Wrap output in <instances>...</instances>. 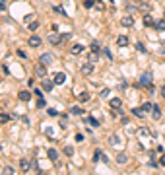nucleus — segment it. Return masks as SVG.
<instances>
[{
  "label": "nucleus",
  "mask_w": 165,
  "mask_h": 175,
  "mask_svg": "<svg viewBox=\"0 0 165 175\" xmlns=\"http://www.w3.org/2000/svg\"><path fill=\"white\" fill-rule=\"evenodd\" d=\"M68 37H70V33H64V35H57V33H52L51 37H49V43L57 47V45H60L62 41H66Z\"/></svg>",
  "instance_id": "obj_1"
},
{
  "label": "nucleus",
  "mask_w": 165,
  "mask_h": 175,
  "mask_svg": "<svg viewBox=\"0 0 165 175\" xmlns=\"http://www.w3.org/2000/svg\"><path fill=\"white\" fill-rule=\"evenodd\" d=\"M140 84L150 88V86H152V72H144V74L140 76Z\"/></svg>",
  "instance_id": "obj_2"
},
{
  "label": "nucleus",
  "mask_w": 165,
  "mask_h": 175,
  "mask_svg": "<svg viewBox=\"0 0 165 175\" xmlns=\"http://www.w3.org/2000/svg\"><path fill=\"white\" fill-rule=\"evenodd\" d=\"M109 142H111V146H113V148H117V150L122 148V138H121V134H113Z\"/></svg>",
  "instance_id": "obj_3"
},
{
  "label": "nucleus",
  "mask_w": 165,
  "mask_h": 175,
  "mask_svg": "<svg viewBox=\"0 0 165 175\" xmlns=\"http://www.w3.org/2000/svg\"><path fill=\"white\" fill-rule=\"evenodd\" d=\"M14 119H18V115H14V113H0V125H6L8 121H14Z\"/></svg>",
  "instance_id": "obj_4"
},
{
  "label": "nucleus",
  "mask_w": 165,
  "mask_h": 175,
  "mask_svg": "<svg viewBox=\"0 0 165 175\" xmlns=\"http://www.w3.org/2000/svg\"><path fill=\"white\" fill-rule=\"evenodd\" d=\"M109 105H111V109H113V111H119L122 107V99H121V97H113V99L109 101Z\"/></svg>",
  "instance_id": "obj_5"
},
{
  "label": "nucleus",
  "mask_w": 165,
  "mask_h": 175,
  "mask_svg": "<svg viewBox=\"0 0 165 175\" xmlns=\"http://www.w3.org/2000/svg\"><path fill=\"white\" fill-rule=\"evenodd\" d=\"M91 72H93V62H84L82 64V74L84 76H89V74H91Z\"/></svg>",
  "instance_id": "obj_6"
},
{
  "label": "nucleus",
  "mask_w": 165,
  "mask_h": 175,
  "mask_svg": "<svg viewBox=\"0 0 165 175\" xmlns=\"http://www.w3.org/2000/svg\"><path fill=\"white\" fill-rule=\"evenodd\" d=\"M41 88H43V91H52V88H55V82H52V80H47V78H43Z\"/></svg>",
  "instance_id": "obj_7"
},
{
  "label": "nucleus",
  "mask_w": 165,
  "mask_h": 175,
  "mask_svg": "<svg viewBox=\"0 0 165 175\" xmlns=\"http://www.w3.org/2000/svg\"><path fill=\"white\" fill-rule=\"evenodd\" d=\"M52 82H55V84H64V82H66V74H64V72H57V74H55V76H52Z\"/></svg>",
  "instance_id": "obj_8"
},
{
  "label": "nucleus",
  "mask_w": 165,
  "mask_h": 175,
  "mask_svg": "<svg viewBox=\"0 0 165 175\" xmlns=\"http://www.w3.org/2000/svg\"><path fill=\"white\" fill-rule=\"evenodd\" d=\"M41 43H43V39H41V37H37V35L29 37V41H27V45H29V47H33V49H37V47L41 45Z\"/></svg>",
  "instance_id": "obj_9"
},
{
  "label": "nucleus",
  "mask_w": 165,
  "mask_h": 175,
  "mask_svg": "<svg viewBox=\"0 0 165 175\" xmlns=\"http://www.w3.org/2000/svg\"><path fill=\"white\" fill-rule=\"evenodd\" d=\"M150 113H152V117L155 119V121H157V119H161V109H159V105L153 103V105H152V111H150Z\"/></svg>",
  "instance_id": "obj_10"
},
{
  "label": "nucleus",
  "mask_w": 165,
  "mask_h": 175,
  "mask_svg": "<svg viewBox=\"0 0 165 175\" xmlns=\"http://www.w3.org/2000/svg\"><path fill=\"white\" fill-rule=\"evenodd\" d=\"M19 169H21V171H29V169H31V162L26 160V158H23V160H19Z\"/></svg>",
  "instance_id": "obj_11"
},
{
  "label": "nucleus",
  "mask_w": 165,
  "mask_h": 175,
  "mask_svg": "<svg viewBox=\"0 0 165 175\" xmlns=\"http://www.w3.org/2000/svg\"><path fill=\"white\" fill-rule=\"evenodd\" d=\"M18 99H19V101H29V99H31V93H29L27 90H21L18 93Z\"/></svg>",
  "instance_id": "obj_12"
},
{
  "label": "nucleus",
  "mask_w": 165,
  "mask_h": 175,
  "mask_svg": "<svg viewBox=\"0 0 165 175\" xmlns=\"http://www.w3.org/2000/svg\"><path fill=\"white\" fill-rule=\"evenodd\" d=\"M144 26H146V27H153V26H155V19H153L150 14L144 16Z\"/></svg>",
  "instance_id": "obj_13"
},
{
  "label": "nucleus",
  "mask_w": 165,
  "mask_h": 175,
  "mask_svg": "<svg viewBox=\"0 0 165 175\" xmlns=\"http://www.w3.org/2000/svg\"><path fill=\"white\" fill-rule=\"evenodd\" d=\"M134 117H138V119H142V117H146V113H144V109L142 107H132V111H130Z\"/></svg>",
  "instance_id": "obj_14"
},
{
  "label": "nucleus",
  "mask_w": 165,
  "mask_h": 175,
  "mask_svg": "<svg viewBox=\"0 0 165 175\" xmlns=\"http://www.w3.org/2000/svg\"><path fill=\"white\" fill-rule=\"evenodd\" d=\"M39 60H41V64H49V62L52 60V55H51V53H43Z\"/></svg>",
  "instance_id": "obj_15"
},
{
  "label": "nucleus",
  "mask_w": 165,
  "mask_h": 175,
  "mask_svg": "<svg viewBox=\"0 0 165 175\" xmlns=\"http://www.w3.org/2000/svg\"><path fill=\"white\" fill-rule=\"evenodd\" d=\"M35 74H37L39 78H45V74H47V68H45V64L35 66Z\"/></svg>",
  "instance_id": "obj_16"
},
{
  "label": "nucleus",
  "mask_w": 165,
  "mask_h": 175,
  "mask_svg": "<svg viewBox=\"0 0 165 175\" xmlns=\"http://www.w3.org/2000/svg\"><path fill=\"white\" fill-rule=\"evenodd\" d=\"M121 24L124 27H132V24H134V19H132V16H124V18L121 19Z\"/></svg>",
  "instance_id": "obj_17"
},
{
  "label": "nucleus",
  "mask_w": 165,
  "mask_h": 175,
  "mask_svg": "<svg viewBox=\"0 0 165 175\" xmlns=\"http://www.w3.org/2000/svg\"><path fill=\"white\" fill-rule=\"evenodd\" d=\"M89 49H91V53H101V43L99 41H91Z\"/></svg>",
  "instance_id": "obj_18"
},
{
  "label": "nucleus",
  "mask_w": 165,
  "mask_h": 175,
  "mask_svg": "<svg viewBox=\"0 0 165 175\" xmlns=\"http://www.w3.org/2000/svg\"><path fill=\"white\" fill-rule=\"evenodd\" d=\"M47 156H49V160H51V162H57V160H58V152L55 148L49 150V152H47Z\"/></svg>",
  "instance_id": "obj_19"
},
{
  "label": "nucleus",
  "mask_w": 165,
  "mask_h": 175,
  "mask_svg": "<svg viewBox=\"0 0 165 175\" xmlns=\"http://www.w3.org/2000/svg\"><path fill=\"white\" fill-rule=\"evenodd\" d=\"M117 45H119V47H126V45H128V37H126V35L117 37Z\"/></svg>",
  "instance_id": "obj_20"
},
{
  "label": "nucleus",
  "mask_w": 165,
  "mask_h": 175,
  "mask_svg": "<svg viewBox=\"0 0 165 175\" xmlns=\"http://www.w3.org/2000/svg\"><path fill=\"white\" fill-rule=\"evenodd\" d=\"M117 162H119V163H126L128 162V156L124 154V152H119V154H117Z\"/></svg>",
  "instance_id": "obj_21"
},
{
  "label": "nucleus",
  "mask_w": 165,
  "mask_h": 175,
  "mask_svg": "<svg viewBox=\"0 0 165 175\" xmlns=\"http://www.w3.org/2000/svg\"><path fill=\"white\" fill-rule=\"evenodd\" d=\"M138 134L140 136H152V132H150V129H148V127H140V129H138Z\"/></svg>",
  "instance_id": "obj_22"
},
{
  "label": "nucleus",
  "mask_w": 165,
  "mask_h": 175,
  "mask_svg": "<svg viewBox=\"0 0 165 175\" xmlns=\"http://www.w3.org/2000/svg\"><path fill=\"white\" fill-rule=\"evenodd\" d=\"M70 115H86V113H84V109L82 107H72V109H70Z\"/></svg>",
  "instance_id": "obj_23"
},
{
  "label": "nucleus",
  "mask_w": 165,
  "mask_h": 175,
  "mask_svg": "<svg viewBox=\"0 0 165 175\" xmlns=\"http://www.w3.org/2000/svg\"><path fill=\"white\" fill-rule=\"evenodd\" d=\"M155 29H157V31H165V19H159V21H155Z\"/></svg>",
  "instance_id": "obj_24"
},
{
  "label": "nucleus",
  "mask_w": 165,
  "mask_h": 175,
  "mask_svg": "<svg viewBox=\"0 0 165 175\" xmlns=\"http://www.w3.org/2000/svg\"><path fill=\"white\" fill-rule=\"evenodd\" d=\"M70 53H72V55H80V53H84V45H74Z\"/></svg>",
  "instance_id": "obj_25"
},
{
  "label": "nucleus",
  "mask_w": 165,
  "mask_h": 175,
  "mask_svg": "<svg viewBox=\"0 0 165 175\" xmlns=\"http://www.w3.org/2000/svg\"><path fill=\"white\" fill-rule=\"evenodd\" d=\"M86 123L91 125V127H99V121H97V119H93V117H86Z\"/></svg>",
  "instance_id": "obj_26"
},
{
  "label": "nucleus",
  "mask_w": 165,
  "mask_h": 175,
  "mask_svg": "<svg viewBox=\"0 0 165 175\" xmlns=\"http://www.w3.org/2000/svg\"><path fill=\"white\" fill-rule=\"evenodd\" d=\"M97 58H99V53H91V51L88 53V60L89 62H95Z\"/></svg>",
  "instance_id": "obj_27"
},
{
  "label": "nucleus",
  "mask_w": 165,
  "mask_h": 175,
  "mask_svg": "<svg viewBox=\"0 0 165 175\" xmlns=\"http://www.w3.org/2000/svg\"><path fill=\"white\" fill-rule=\"evenodd\" d=\"M78 99H80L82 103H86V101H89V93H88V91H82V93L78 95Z\"/></svg>",
  "instance_id": "obj_28"
},
{
  "label": "nucleus",
  "mask_w": 165,
  "mask_h": 175,
  "mask_svg": "<svg viewBox=\"0 0 165 175\" xmlns=\"http://www.w3.org/2000/svg\"><path fill=\"white\" fill-rule=\"evenodd\" d=\"M2 175H14V167L12 165H6V167L2 169Z\"/></svg>",
  "instance_id": "obj_29"
},
{
  "label": "nucleus",
  "mask_w": 165,
  "mask_h": 175,
  "mask_svg": "<svg viewBox=\"0 0 165 175\" xmlns=\"http://www.w3.org/2000/svg\"><path fill=\"white\" fill-rule=\"evenodd\" d=\"M152 105H153V103H150V101H146V103L142 105V109H144V113H146V115L150 113V111H152Z\"/></svg>",
  "instance_id": "obj_30"
},
{
  "label": "nucleus",
  "mask_w": 165,
  "mask_h": 175,
  "mask_svg": "<svg viewBox=\"0 0 165 175\" xmlns=\"http://www.w3.org/2000/svg\"><path fill=\"white\" fill-rule=\"evenodd\" d=\"M101 53H103V55H105V57H107V58H109V60H113V53L109 51L107 47H105V49H101Z\"/></svg>",
  "instance_id": "obj_31"
},
{
  "label": "nucleus",
  "mask_w": 165,
  "mask_h": 175,
  "mask_svg": "<svg viewBox=\"0 0 165 175\" xmlns=\"http://www.w3.org/2000/svg\"><path fill=\"white\" fill-rule=\"evenodd\" d=\"M39 26H41L39 21H29V29H31V31H35V29H39Z\"/></svg>",
  "instance_id": "obj_32"
},
{
  "label": "nucleus",
  "mask_w": 165,
  "mask_h": 175,
  "mask_svg": "<svg viewBox=\"0 0 165 175\" xmlns=\"http://www.w3.org/2000/svg\"><path fill=\"white\" fill-rule=\"evenodd\" d=\"M64 154L66 156H74V148H72V146H64Z\"/></svg>",
  "instance_id": "obj_33"
},
{
  "label": "nucleus",
  "mask_w": 165,
  "mask_h": 175,
  "mask_svg": "<svg viewBox=\"0 0 165 175\" xmlns=\"http://www.w3.org/2000/svg\"><path fill=\"white\" fill-rule=\"evenodd\" d=\"M84 6L88 8V10H89V8H93V6H95V0H86V2H84Z\"/></svg>",
  "instance_id": "obj_34"
},
{
  "label": "nucleus",
  "mask_w": 165,
  "mask_h": 175,
  "mask_svg": "<svg viewBox=\"0 0 165 175\" xmlns=\"http://www.w3.org/2000/svg\"><path fill=\"white\" fill-rule=\"evenodd\" d=\"M47 113H49V117H58V115H60V113H57V109H52V107H49Z\"/></svg>",
  "instance_id": "obj_35"
},
{
  "label": "nucleus",
  "mask_w": 165,
  "mask_h": 175,
  "mask_svg": "<svg viewBox=\"0 0 165 175\" xmlns=\"http://www.w3.org/2000/svg\"><path fill=\"white\" fill-rule=\"evenodd\" d=\"M101 156H103V152H101V150H97L95 154H93V162H99V160H101Z\"/></svg>",
  "instance_id": "obj_36"
},
{
  "label": "nucleus",
  "mask_w": 165,
  "mask_h": 175,
  "mask_svg": "<svg viewBox=\"0 0 165 175\" xmlns=\"http://www.w3.org/2000/svg\"><path fill=\"white\" fill-rule=\"evenodd\" d=\"M55 12H57V14H62V16H66V10H64L62 6H55Z\"/></svg>",
  "instance_id": "obj_37"
},
{
  "label": "nucleus",
  "mask_w": 165,
  "mask_h": 175,
  "mask_svg": "<svg viewBox=\"0 0 165 175\" xmlns=\"http://www.w3.org/2000/svg\"><path fill=\"white\" fill-rule=\"evenodd\" d=\"M136 49H138L140 53H146V47H144V43H136Z\"/></svg>",
  "instance_id": "obj_38"
},
{
  "label": "nucleus",
  "mask_w": 165,
  "mask_h": 175,
  "mask_svg": "<svg viewBox=\"0 0 165 175\" xmlns=\"http://www.w3.org/2000/svg\"><path fill=\"white\" fill-rule=\"evenodd\" d=\"M45 105H47V101H45V97H41L37 101V107H45Z\"/></svg>",
  "instance_id": "obj_39"
},
{
  "label": "nucleus",
  "mask_w": 165,
  "mask_h": 175,
  "mask_svg": "<svg viewBox=\"0 0 165 175\" xmlns=\"http://www.w3.org/2000/svg\"><path fill=\"white\" fill-rule=\"evenodd\" d=\"M18 57H19V58H27V53L19 49V51H18Z\"/></svg>",
  "instance_id": "obj_40"
},
{
  "label": "nucleus",
  "mask_w": 165,
  "mask_h": 175,
  "mask_svg": "<svg viewBox=\"0 0 165 175\" xmlns=\"http://www.w3.org/2000/svg\"><path fill=\"white\" fill-rule=\"evenodd\" d=\"M99 95H101L103 99H105V97L109 95V88H105V90H101V93H99Z\"/></svg>",
  "instance_id": "obj_41"
},
{
  "label": "nucleus",
  "mask_w": 165,
  "mask_h": 175,
  "mask_svg": "<svg viewBox=\"0 0 165 175\" xmlns=\"http://www.w3.org/2000/svg\"><path fill=\"white\" fill-rule=\"evenodd\" d=\"M95 8L97 10H105V4L103 2H95Z\"/></svg>",
  "instance_id": "obj_42"
},
{
  "label": "nucleus",
  "mask_w": 165,
  "mask_h": 175,
  "mask_svg": "<svg viewBox=\"0 0 165 175\" xmlns=\"http://www.w3.org/2000/svg\"><path fill=\"white\" fill-rule=\"evenodd\" d=\"M33 93H35V95H37V97H43V90H35V91H33Z\"/></svg>",
  "instance_id": "obj_43"
},
{
  "label": "nucleus",
  "mask_w": 165,
  "mask_h": 175,
  "mask_svg": "<svg viewBox=\"0 0 165 175\" xmlns=\"http://www.w3.org/2000/svg\"><path fill=\"white\" fill-rule=\"evenodd\" d=\"M159 165H163V167H165V154L159 158Z\"/></svg>",
  "instance_id": "obj_44"
},
{
  "label": "nucleus",
  "mask_w": 165,
  "mask_h": 175,
  "mask_svg": "<svg viewBox=\"0 0 165 175\" xmlns=\"http://www.w3.org/2000/svg\"><path fill=\"white\" fill-rule=\"evenodd\" d=\"M0 10H2V12L6 10V4H4V0H0Z\"/></svg>",
  "instance_id": "obj_45"
},
{
  "label": "nucleus",
  "mask_w": 165,
  "mask_h": 175,
  "mask_svg": "<svg viewBox=\"0 0 165 175\" xmlns=\"http://www.w3.org/2000/svg\"><path fill=\"white\" fill-rule=\"evenodd\" d=\"M161 95L165 97V86H163V88H161Z\"/></svg>",
  "instance_id": "obj_46"
},
{
  "label": "nucleus",
  "mask_w": 165,
  "mask_h": 175,
  "mask_svg": "<svg viewBox=\"0 0 165 175\" xmlns=\"http://www.w3.org/2000/svg\"><path fill=\"white\" fill-rule=\"evenodd\" d=\"M163 19H165V12H163Z\"/></svg>",
  "instance_id": "obj_47"
},
{
  "label": "nucleus",
  "mask_w": 165,
  "mask_h": 175,
  "mask_svg": "<svg viewBox=\"0 0 165 175\" xmlns=\"http://www.w3.org/2000/svg\"><path fill=\"white\" fill-rule=\"evenodd\" d=\"M109 2H113V0H109Z\"/></svg>",
  "instance_id": "obj_48"
},
{
  "label": "nucleus",
  "mask_w": 165,
  "mask_h": 175,
  "mask_svg": "<svg viewBox=\"0 0 165 175\" xmlns=\"http://www.w3.org/2000/svg\"><path fill=\"white\" fill-rule=\"evenodd\" d=\"M41 175H43V173H41ZM45 175H47V173H45Z\"/></svg>",
  "instance_id": "obj_49"
}]
</instances>
